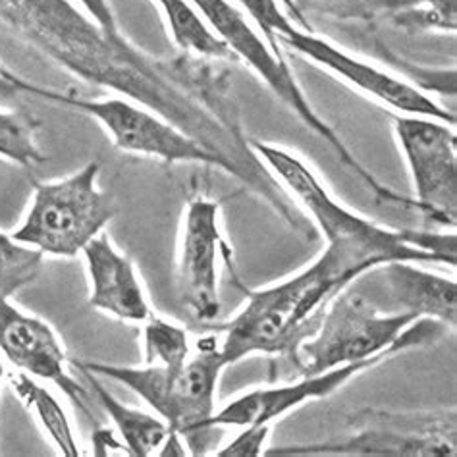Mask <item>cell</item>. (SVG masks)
I'll list each match as a JSON object with an SVG mask.
<instances>
[{
	"instance_id": "2",
	"label": "cell",
	"mask_w": 457,
	"mask_h": 457,
	"mask_svg": "<svg viewBox=\"0 0 457 457\" xmlns=\"http://www.w3.org/2000/svg\"><path fill=\"white\" fill-rule=\"evenodd\" d=\"M392 261L442 262L417 247L413 230H395L386 239L340 237L327 242L322 255L292 278L247 292L242 311L219 327L226 367L255 353L295 357L332 299L369 269Z\"/></svg>"
},
{
	"instance_id": "10",
	"label": "cell",
	"mask_w": 457,
	"mask_h": 457,
	"mask_svg": "<svg viewBox=\"0 0 457 457\" xmlns=\"http://www.w3.org/2000/svg\"><path fill=\"white\" fill-rule=\"evenodd\" d=\"M394 134L413 182L415 211L432 222H457V136L450 124L398 114Z\"/></svg>"
},
{
	"instance_id": "25",
	"label": "cell",
	"mask_w": 457,
	"mask_h": 457,
	"mask_svg": "<svg viewBox=\"0 0 457 457\" xmlns=\"http://www.w3.org/2000/svg\"><path fill=\"white\" fill-rule=\"evenodd\" d=\"M93 448H95L93 450L95 455H108V448H114L118 452H126L124 442H118L111 428H99L93 432Z\"/></svg>"
},
{
	"instance_id": "13",
	"label": "cell",
	"mask_w": 457,
	"mask_h": 457,
	"mask_svg": "<svg viewBox=\"0 0 457 457\" xmlns=\"http://www.w3.org/2000/svg\"><path fill=\"white\" fill-rule=\"evenodd\" d=\"M403 352H407L403 347H394V350L382 352L363 361H355V363H345L319 372V375L302 377L297 382L249 390L242 395H237L232 402H228L220 411H214L211 423L216 428H244L247 425H270L272 420L290 413L292 409H297L299 405L320 398H328V395L344 388L347 382L361 375V372L375 369L377 365L384 363V361H388L390 357Z\"/></svg>"
},
{
	"instance_id": "27",
	"label": "cell",
	"mask_w": 457,
	"mask_h": 457,
	"mask_svg": "<svg viewBox=\"0 0 457 457\" xmlns=\"http://www.w3.org/2000/svg\"><path fill=\"white\" fill-rule=\"evenodd\" d=\"M278 3L287 12V16L292 18V21L295 23V26H299L302 29H307V31H315V29H312V26H311V21L302 14V10L297 8V4L294 3V0H278Z\"/></svg>"
},
{
	"instance_id": "24",
	"label": "cell",
	"mask_w": 457,
	"mask_h": 457,
	"mask_svg": "<svg viewBox=\"0 0 457 457\" xmlns=\"http://www.w3.org/2000/svg\"><path fill=\"white\" fill-rule=\"evenodd\" d=\"M76 3L81 6V10L97 23V26L112 39H126L122 31L118 29V21L114 12L108 4V0H76Z\"/></svg>"
},
{
	"instance_id": "26",
	"label": "cell",
	"mask_w": 457,
	"mask_h": 457,
	"mask_svg": "<svg viewBox=\"0 0 457 457\" xmlns=\"http://www.w3.org/2000/svg\"><path fill=\"white\" fill-rule=\"evenodd\" d=\"M189 452H187V446H186V442H184V438L178 435L176 430H172L170 428V432H168V436H166V440L162 442V446H161V450L156 452V455H164V457H168V455H178V457H184V455H187Z\"/></svg>"
},
{
	"instance_id": "16",
	"label": "cell",
	"mask_w": 457,
	"mask_h": 457,
	"mask_svg": "<svg viewBox=\"0 0 457 457\" xmlns=\"http://www.w3.org/2000/svg\"><path fill=\"white\" fill-rule=\"evenodd\" d=\"M79 370L87 377L95 400L104 409L108 419L112 420L116 432L124 442L126 452L134 457H149L159 452L168 432H170V427H168L166 420L145 411H139L136 407L124 405L108 392L104 384L97 380L95 372L86 369Z\"/></svg>"
},
{
	"instance_id": "7",
	"label": "cell",
	"mask_w": 457,
	"mask_h": 457,
	"mask_svg": "<svg viewBox=\"0 0 457 457\" xmlns=\"http://www.w3.org/2000/svg\"><path fill=\"white\" fill-rule=\"evenodd\" d=\"M99 162H89L68 178L37 184L12 237L43 255H79L118 212L114 197L99 187Z\"/></svg>"
},
{
	"instance_id": "20",
	"label": "cell",
	"mask_w": 457,
	"mask_h": 457,
	"mask_svg": "<svg viewBox=\"0 0 457 457\" xmlns=\"http://www.w3.org/2000/svg\"><path fill=\"white\" fill-rule=\"evenodd\" d=\"M145 322V328H143L145 363L166 369L182 367L189 359L187 332L178 324L154 315Z\"/></svg>"
},
{
	"instance_id": "12",
	"label": "cell",
	"mask_w": 457,
	"mask_h": 457,
	"mask_svg": "<svg viewBox=\"0 0 457 457\" xmlns=\"http://www.w3.org/2000/svg\"><path fill=\"white\" fill-rule=\"evenodd\" d=\"M382 312L435 319L450 328L457 322V284L453 278L392 261L372 267L350 284Z\"/></svg>"
},
{
	"instance_id": "11",
	"label": "cell",
	"mask_w": 457,
	"mask_h": 457,
	"mask_svg": "<svg viewBox=\"0 0 457 457\" xmlns=\"http://www.w3.org/2000/svg\"><path fill=\"white\" fill-rule=\"evenodd\" d=\"M226 249L220 230V203L195 197L187 203L176 264L179 303L199 322L220 315L219 255Z\"/></svg>"
},
{
	"instance_id": "17",
	"label": "cell",
	"mask_w": 457,
	"mask_h": 457,
	"mask_svg": "<svg viewBox=\"0 0 457 457\" xmlns=\"http://www.w3.org/2000/svg\"><path fill=\"white\" fill-rule=\"evenodd\" d=\"M8 384L20 402L29 409V413L39 420L58 452L66 457H79L81 452L74 435V427H71L64 407L60 405L54 395L23 370L12 372Z\"/></svg>"
},
{
	"instance_id": "29",
	"label": "cell",
	"mask_w": 457,
	"mask_h": 457,
	"mask_svg": "<svg viewBox=\"0 0 457 457\" xmlns=\"http://www.w3.org/2000/svg\"><path fill=\"white\" fill-rule=\"evenodd\" d=\"M4 377H6V369H4V365H3V363H0V382L4 380Z\"/></svg>"
},
{
	"instance_id": "23",
	"label": "cell",
	"mask_w": 457,
	"mask_h": 457,
	"mask_svg": "<svg viewBox=\"0 0 457 457\" xmlns=\"http://www.w3.org/2000/svg\"><path fill=\"white\" fill-rule=\"evenodd\" d=\"M270 436V425H247L228 444L216 450V457H261L264 455V444Z\"/></svg>"
},
{
	"instance_id": "15",
	"label": "cell",
	"mask_w": 457,
	"mask_h": 457,
	"mask_svg": "<svg viewBox=\"0 0 457 457\" xmlns=\"http://www.w3.org/2000/svg\"><path fill=\"white\" fill-rule=\"evenodd\" d=\"M89 278V305L114 319L145 322L153 317L136 264L101 232L81 251Z\"/></svg>"
},
{
	"instance_id": "18",
	"label": "cell",
	"mask_w": 457,
	"mask_h": 457,
	"mask_svg": "<svg viewBox=\"0 0 457 457\" xmlns=\"http://www.w3.org/2000/svg\"><path fill=\"white\" fill-rule=\"evenodd\" d=\"M166 18V26L178 49L224 62H237L236 54L216 37L189 0H154Z\"/></svg>"
},
{
	"instance_id": "22",
	"label": "cell",
	"mask_w": 457,
	"mask_h": 457,
	"mask_svg": "<svg viewBox=\"0 0 457 457\" xmlns=\"http://www.w3.org/2000/svg\"><path fill=\"white\" fill-rule=\"evenodd\" d=\"M302 14H327L334 18H372L380 12H394L420 4L423 0H294ZM309 20V18H307Z\"/></svg>"
},
{
	"instance_id": "3",
	"label": "cell",
	"mask_w": 457,
	"mask_h": 457,
	"mask_svg": "<svg viewBox=\"0 0 457 457\" xmlns=\"http://www.w3.org/2000/svg\"><path fill=\"white\" fill-rule=\"evenodd\" d=\"M71 365L124 384L145 402L168 427L184 438L189 455H207L216 444V427L211 419L216 405V388L226 367L216 338L199 342V352L182 367H122L74 359Z\"/></svg>"
},
{
	"instance_id": "19",
	"label": "cell",
	"mask_w": 457,
	"mask_h": 457,
	"mask_svg": "<svg viewBox=\"0 0 457 457\" xmlns=\"http://www.w3.org/2000/svg\"><path fill=\"white\" fill-rule=\"evenodd\" d=\"M41 251L16 242L12 234L0 232V294L8 297L37 280L43 270Z\"/></svg>"
},
{
	"instance_id": "28",
	"label": "cell",
	"mask_w": 457,
	"mask_h": 457,
	"mask_svg": "<svg viewBox=\"0 0 457 457\" xmlns=\"http://www.w3.org/2000/svg\"><path fill=\"white\" fill-rule=\"evenodd\" d=\"M14 74L12 71L4 70L3 66H0V93L6 95V97H10V95H16V86H14Z\"/></svg>"
},
{
	"instance_id": "21",
	"label": "cell",
	"mask_w": 457,
	"mask_h": 457,
	"mask_svg": "<svg viewBox=\"0 0 457 457\" xmlns=\"http://www.w3.org/2000/svg\"><path fill=\"white\" fill-rule=\"evenodd\" d=\"M39 124L26 114L0 111V156L20 166H33L46 161L37 145Z\"/></svg>"
},
{
	"instance_id": "9",
	"label": "cell",
	"mask_w": 457,
	"mask_h": 457,
	"mask_svg": "<svg viewBox=\"0 0 457 457\" xmlns=\"http://www.w3.org/2000/svg\"><path fill=\"white\" fill-rule=\"evenodd\" d=\"M264 455L357 457H455V413L365 411L338 438L264 450Z\"/></svg>"
},
{
	"instance_id": "6",
	"label": "cell",
	"mask_w": 457,
	"mask_h": 457,
	"mask_svg": "<svg viewBox=\"0 0 457 457\" xmlns=\"http://www.w3.org/2000/svg\"><path fill=\"white\" fill-rule=\"evenodd\" d=\"M245 12L255 21L259 31H262L264 41L270 45V49L276 54H282L278 45L287 46L290 51L305 56L311 62L338 76L342 81L350 83L357 91L390 106L395 112L425 116L455 126L453 111L440 106L411 83L395 78L377 66L367 64L353 54L345 53L340 46L319 37L315 31L295 26L292 18L280 10L276 0H249Z\"/></svg>"
},
{
	"instance_id": "5",
	"label": "cell",
	"mask_w": 457,
	"mask_h": 457,
	"mask_svg": "<svg viewBox=\"0 0 457 457\" xmlns=\"http://www.w3.org/2000/svg\"><path fill=\"white\" fill-rule=\"evenodd\" d=\"M194 8L199 12L201 18L207 21V26L214 31L228 49H230L237 62H245L255 74L267 83L272 93L278 97L297 118L322 141L328 143V147L336 153L340 162L355 174L363 182L380 203L398 204V207L413 209V199H407L395 194L388 186L380 184L378 179L370 174V170L357 161V156L345 147L342 137L324 122L315 112V108L307 101L305 93L299 87L292 68L287 66L282 54H276L264 37L257 33V29L245 20V14L230 0H189Z\"/></svg>"
},
{
	"instance_id": "8",
	"label": "cell",
	"mask_w": 457,
	"mask_h": 457,
	"mask_svg": "<svg viewBox=\"0 0 457 457\" xmlns=\"http://www.w3.org/2000/svg\"><path fill=\"white\" fill-rule=\"evenodd\" d=\"M12 79H14L18 93H31L35 97L64 104L68 108H74L78 112L95 118L104 128L106 134L111 136L112 143L120 151L153 156V159H161L170 164L197 162L216 166L247 184L245 174L236 162L207 149L203 143L187 136L186 131L176 128L162 116L126 97L81 99L76 97V95L33 86V83L18 76Z\"/></svg>"
},
{
	"instance_id": "4",
	"label": "cell",
	"mask_w": 457,
	"mask_h": 457,
	"mask_svg": "<svg viewBox=\"0 0 457 457\" xmlns=\"http://www.w3.org/2000/svg\"><path fill=\"white\" fill-rule=\"evenodd\" d=\"M446 328L435 319L382 312L347 286L332 299L319 327L297 345L294 361L302 377L319 375L394 347L413 350L436 340Z\"/></svg>"
},
{
	"instance_id": "14",
	"label": "cell",
	"mask_w": 457,
	"mask_h": 457,
	"mask_svg": "<svg viewBox=\"0 0 457 457\" xmlns=\"http://www.w3.org/2000/svg\"><path fill=\"white\" fill-rule=\"evenodd\" d=\"M0 352L18 370L53 382L91 417V390L68 372L66 352L51 324L23 312L4 294H0Z\"/></svg>"
},
{
	"instance_id": "1",
	"label": "cell",
	"mask_w": 457,
	"mask_h": 457,
	"mask_svg": "<svg viewBox=\"0 0 457 457\" xmlns=\"http://www.w3.org/2000/svg\"><path fill=\"white\" fill-rule=\"evenodd\" d=\"M0 26L49 56L70 74L134 101L197 141H209L219 120L197 93L159 60L126 39H112L74 0H0Z\"/></svg>"
}]
</instances>
